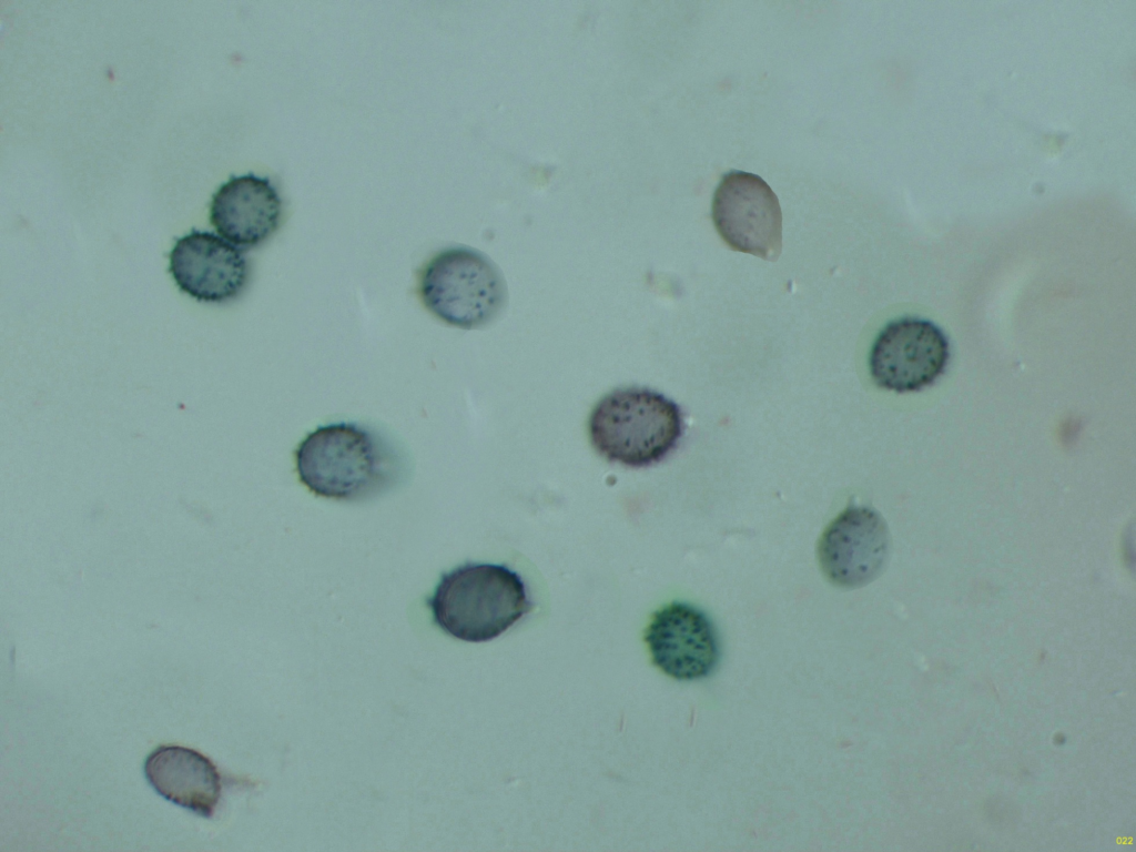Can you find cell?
<instances>
[{
	"label": "cell",
	"mask_w": 1136,
	"mask_h": 852,
	"mask_svg": "<svg viewBox=\"0 0 1136 852\" xmlns=\"http://www.w3.org/2000/svg\"><path fill=\"white\" fill-rule=\"evenodd\" d=\"M300 480L313 494L358 501L378 496L403 478L399 452L375 430L349 422L318 426L295 450Z\"/></svg>",
	"instance_id": "obj_1"
},
{
	"label": "cell",
	"mask_w": 1136,
	"mask_h": 852,
	"mask_svg": "<svg viewBox=\"0 0 1136 852\" xmlns=\"http://www.w3.org/2000/svg\"><path fill=\"white\" fill-rule=\"evenodd\" d=\"M426 604L444 632L468 642L499 637L532 608L516 571L475 562L443 574Z\"/></svg>",
	"instance_id": "obj_2"
},
{
	"label": "cell",
	"mask_w": 1136,
	"mask_h": 852,
	"mask_svg": "<svg viewBox=\"0 0 1136 852\" xmlns=\"http://www.w3.org/2000/svg\"><path fill=\"white\" fill-rule=\"evenodd\" d=\"M588 432L594 448L609 462L630 467L659 463L683 433L680 407L665 395L640 387L616 389L594 407Z\"/></svg>",
	"instance_id": "obj_3"
},
{
	"label": "cell",
	"mask_w": 1136,
	"mask_h": 852,
	"mask_svg": "<svg viewBox=\"0 0 1136 852\" xmlns=\"http://www.w3.org/2000/svg\"><path fill=\"white\" fill-rule=\"evenodd\" d=\"M417 292L428 312L464 329L490 322L506 300L498 268L483 254L465 247L434 255L418 275Z\"/></svg>",
	"instance_id": "obj_4"
},
{
	"label": "cell",
	"mask_w": 1136,
	"mask_h": 852,
	"mask_svg": "<svg viewBox=\"0 0 1136 852\" xmlns=\"http://www.w3.org/2000/svg\"><path fill=\"white\" fill-rule=\"evenodd\" d=\"M712 221L734 251L777 261L782 248V214L777 195L760 176L731 171L712 200Z\"/></svg>",
	"instance_id": "obj_5"
},
{
	"label": "cell",
	"mask_w": 1136,
	"mask_h": 852,
	"mask_svg": "<svg viewBox=\"0 0 1136 852\" xmlns=\"http://www.w3.org/2000/svg\"><path fill=\"white\" fill-rule=\"evenodd\" d=\"M949 358L944 332L931 321L907 316L890 322L879 333L869 368L879 387L910 393L932 385L946 369Z\"/></svg>",
	"instance_id": "obj_6"
},
{
	"label": "cell",
	"mask_w": 1136,
	"mask_h": 852,
	"mask_svg": "<svg viewBox=\"0 0 1136 852\" xmlns=\"http://www.w3.org/2000/svg\"><path fill=\"white\" fill-rule=\"evenodd\" d=\"M643 639L652 663L677 680L702 679L719 661L714 626L702 610L687 602L673 601L655 611Z\"/></svg>",
	"instance_id": "obj_7"
},
{
	"label": "cell",
	"mask_w": 1136,
	"mask_h": 852,
	"mask_svg": "<svg viewBox=\"0 0 1136 852\" xmlns=\"http://www.w3.org/2000/svg\"><path fill=\"white\" fill-rule=\"evenodd\" d=\"M889 552V530L882 516L869 507L851 506L824 529L818 559L834 585L858 588L882 570Z\"/></svg>",
	"instance_id": "obj_8"
},
{
	"label": "cell",
	"mask_w": 1136,
	"mask_h": 852,
	"mask_svg": "<svg viewBox=\"0 0 1136 852\" xmlns=\"http://www.w3.org/2000/svg\"><path fill=\"white\" fill-rule=\"evenodd\" d=\"M169 271L178 287L205 303L237 297L250 277L248 262L233 243L206 231L192 230L173 245Z\"/></svg>",
	"instance_id": "obj_9"
},
{
	"label": "cell",
	"mask_w": 1136,
	"mask_h": 852,
	"mask_svg": "<svg viewBox=\"0 0 1136 852\" xmlns=\"http://www.w3.org/2000/svg\"><path fill=\"white\" fill-rule=\"evenodd\" d=\"M282 199L267 176L254 173L232 175L214 192L210 221L217 233L234 245L252 247L278 227Z\"/></svg>",
	"instance_id": "obj_10"
},
{
	"label": "cell",
	"mask_w": 1136,
	"mask_h": 852,
	"mask_svg": "<svg viewBox=\"0 0 1136 852\" xmlns=\"http://www.w3.org/2000/svg\"><path fill=\"white\" fill-rule=\"evenodd\" d=\"M144 775L165 800L211 818L221 797V775L204 754L182 746H161L145 759Z\"/></svg>",
	"instance_id": "obj_11"
}]
</instances>
